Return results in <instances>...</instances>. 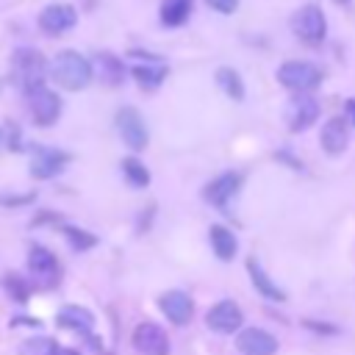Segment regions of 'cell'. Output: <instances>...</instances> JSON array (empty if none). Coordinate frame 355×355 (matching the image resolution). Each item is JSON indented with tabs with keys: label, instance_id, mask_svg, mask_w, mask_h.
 I'll list each match as a JSON object with an SVG mask.
<instances>
[{
	"label": "cell",
	"instance_id": "obj_1",
	"mask_svg": "<svg viewBox=\"0 0 355 355\" xmlns=\"http://www.w3.org/2000/svg\"><path fill=\"white\" fill-rule=\"evenodd\" d=\"M53 78L58 86H64L67 92H80L92 83L94 78V69H92V61L86 55H80L78 50H61L53 61Z\"/></svg>",
	"mask_w": 355,
	"mask_h": 355
},
{
	"label": "cell",
	"instance_id": "obj_2",
	"mask_svg": "<svg viewBox=\"0 0 355 355\" xmlns=\"http://www.w3.org/2000/svg\"><path fill=\"white\" fill-rule=\"evenodd\" d=\"M11 75L14 80L28 92L33 86H42L44 83V75H47V61L39 50L33 47H17L11 53Z\"/></svg>",
	"mask_w": 355,
	"mask_h": 355
},
{
	"label": "cell",
	"instance_id": "obj_3",
	"mask_svg": "<svg viewBox=\"0 0 355 355\" xmlns=\"http://www.w3.org/2000/svg\"><path fill=\"white\" fill-rule=\"evenodd\" d=\"M277 80L297 94H308L322 83V69L313 61H286L277 67Z\"/></svg>",
	"mask_w": 355,
	"mask_h": 355
},
{
	"label": "cell",
	"instance_id": "obj_4",
	"mask_svg": "<svg viewBox=\"0 0 355 355\" xmlns=\"http://www.w3.org/2000/svg\"><path fill=\"white\" fill-rule=\"evenodd\" d=\"M291 31L297 33V39H302L305 44H322L324 36H327V19L322 14L319 6L308 3L302 8L294 11L291 17Z\"/></svg>",
	"mask_w": 355,
	"mask_h": 355
},
{
	"label": "cell",
	"instance_id": "obj_5",
	"mask_svg": "<svg viewBox=\"0 0 355 355\" xmlns=\"http://www.w3.org/2000/svg\"><path fill=\"white\" fill-rule=\"evenodd\" d=\"M25 100H28V111H31V116L39 128H50L61 116V97L53 89H47L44 83L28 89Z\"/></svg>",
	"mask_w": 355,
	"mask_h": 355
},
{
	"label": "cell",
	"instance_id": "obj_6",
	"mask_svg": "<svg viewBox=\"0 0 355 355\" xmlns=\"http://www.w3.org/2000/svg\"><path fill=\"white\" fill-rule=\"evenodd\" d=\"M116 130L122 136V141L130 147V150H144L147 141H150V133H147V125H144V116L139 114V108L133 105H125L116 111Z\"/></svg>",
	"mask_w": 355,
	"mask_h": 355
},
{
	"label": "cell",
	"instance_id": "obj_7",
	"mask_svg": "<svg viewBox=\"0 0 355 355\" xmlns=\"http://www.w3.org/2000/svg\"><path fill=\"white\" fill-rule=\"evenodd\" d=\"M69 164V153L47 147V144H33V155H31V178L36 180H47L55 178L58 172H64V166Z\"/></svg>",
	"mask_w": 355,
	"mask_h": 355
},
{
	"label": "cell",
	"instance_id": "obj_8",
	"mask_svg": "<svg viewBox=\"0 0 355 355\" xmlns=\"http://www.w3.org/2000/svg\"><path fill=\"white\" fill-rule=\"evenodd\" d=\"M75 22H78V11L69 3H50L39 14V28L47 36H61V33L72 31Z\"/></svg>",
	"mask_w": 355,
	"mask_h": 355
},
{
	"label": "cell",
	"instance_id": "obj_9",
	"mask_svg": "<svg viewBox=\"0 0 355 355\" xmlns=\"http://www.w3.org/2000/svg\"><path fill=\"white\" fill-rule=\"evenodd\" d=\"M28 272L39 286H55L58 283V261L44 244L28 247Z\"/></svg>",
	"mask_w": 355,
	"mask_h": 355
},
{
	"label": "cell",
	"instance_id": "obj_10",
	"mask_svg": "<svg viewBox=\"0 0 355 355\" xmlns=\"http://www.w3.org/2000/svg\"><path fill=\"white\" fill-rule=\"evenodd\" d=\"M205 324H208L214 333L230 336V333L241 330V324H244V313H241V308H239L233 300H219L216 305L208 308V313H205Z\"/></svg>",
	"mask_w": 355,
	"mask_h": 355
},
{
	"label": "cell",
	"instance_id": "obj_11",
	"mask_svg": "<svg viewBox=\"0 0 355 355\" xmlns=\"http://www.w3.org/2000/svg\"><path fill=\"white\" fill-rule=\"evenodd\" d=\"M322 114V105L316 97L311 94H297L291 97V103L286 105V122H288V130L300 133V130H308Z\"/></svg>",
	"mask_w": 355,
	"mask_h": 355
},
{
	"label": "cell",
	"instance_id": "obj_12",
	"mask_svg": "<svg viewBox=\"0 0 355 355\" xmlns=\"http://www.w3.org/2000/svg\"><path fill=\"white\" fill-rule=\"evenodd\" d=\"M133 347L141 355H169V336L155 322H139L133 327Z\"/></svg>",
	"mask_w": 355,
	"mask_h": 355
},
{
	"label": "cell",
	"instance_id": "obj_13",
	"mask_svg": "<svg viewBox=\"0 0 355 355\" xmlns=\"http://www.w3.org/2000/svg\"><path fill=\"white\" fill-rule=\"evenodd\" d=\"M241 180H244L241 172H222V175H216L214 180L205 183L202 197H205L211 205H216V208H227V202L239 194Z\"/></svg>",
	"mask_w": 355,
	"mask_h": 355
},
{
	"label": "cell",
	"instance_id": "obj_14",
	"mask_svg": "<svg viewBox=\"0 0 355 355\" xmlns=\"http://www.w3.org/2000/svg\"><path fill=\"white\" fill-rule=\"evenodd\" d=\"M158 308L161 313L172 322V324H189L191 322V313H194V302L186 291L180 288H172V291H164L158 297Z\"/></svg>",
	"mask_w": 355,
	"mask_h": 355
},
{
	"label": "cell",
	"instance_id": "obj_15",
	"mask_svg": "<svg viewBox=\"0 0 355 355\" xmlns=\"http://www.w3.org/2000/svg\"><path fill=\"white\" fill-rule=\"evenodd\" d=\"M236 347L244 355H275L277 352V338L263 327H241L239 336H236Z\"/></svg>",
	"mask_w": 355,
	"mask_h": 355
},
{
	"label": "cell",
	"instance_id": "obj_16",
	"mask_svg": "<svg viewBox=\"0 0 355 355\" xmlns=\"http://www.w3.org/2000/svg\"><path fill=\"white\" fill-rule=\"evenodd\" d=\"M319 141H322L324 153H330V155L344 153L347 144H349V119H347V116H330V119L322 125Z\"/></svg>",
	"mask_w": 355,
	"mask_h": 355
},
{
	"label": "cell",
	"instance_id": "obj_17",
	"mask_svg": "<svg viewBox=\"0 0 355 355\" xmlns=\"http://www.w3.org/2000/svg\"><path fill=\"white\" fill-rule=\"evenodd\" d=\"M92 69H94V75L105 86H122V80H125V64H122V58L114 55V53H108V50H100L94 55Z\"/></svg>",
	"mask_w": 355,
	"mask_h": 355
},
{
	"label": "cell",
	"instance_id": "obj_18",
	"mask_svg": "<svg viewBox=\"0 0 355 355\" xmlns=\"http://www.w3.org/2000/svg\"><path fill=\"white\" fill-rule=\"evenodd\" d=\"M55 322H58L61 327H67V330H72V333L89 338V336H92V327H94V313H92L89 308H83V305H64V308L58 311Z\"/></svg>",
	"mask_w": 355,
	"mask_h": 355
},
{
	"label": "cell",
	"instance_id": "obj_19",
	"mask_svg": "<svg viewBox=\"0 0 355 355\" xmlns=\"http://www.w3.org/2000/svg\"><path fill=\"white\" fill-rule=\"evenodd\" d=\"M247 272H250V280H252V286H255V291H258L261 297H266V300H272V302H286V291L263 272V266L258 263V258H250V261H247Z\"/></svg>",
	"mask_w": 355,
	"mask_h": 355
},
{
	"label": "cell",
	"instance_id": "obj_20",
	"mask_svg": "<svg viewBox=\"0 0 355 355\" xmlns=\"http://www.w3.org/2000/svg\"><path fill=\"white\" fill-rule=\"evenodd\" d=\"M208 241H211V250L219 261H233V255L239 250V241H236L233 230H227L225 225H211L208 227Z\"/></svg>",
	"mask_w": 355,
	"mask_h": 355
},
{
	"label": "cell",
	"instance_id": "obj_21",
	"mask_svg": "<svg viewBox=\"0 0 355 355\" xmlns=\"http://www.w3.org/2000/svg\"><path fill=\"white\" fill-rule=\"evenodd\" d=\"M133 78L141 89H158L166 78V67L161 61H147V64H136L133 67Z\"/></svg>",
	"mask_w": 355,
	"mask_h": 355
},
{
	"label": "cell",
	"instance_id": "obj_22",
	"mask_svg": "<svg viewBox=\"0 0 355 355\" xmlns=\"http://www.w3.org/2000/svg\"><path fill=\"white\" fill-rule=\"evenodd\" d=\"M191 3L194 0H164L161 3V25H166V28L183 25L191 14Z\"/></svg>",
	"mask_w": 355,
	"mask_h": 355
},
{
	"label": "cell",
	"instance_id": "obj_23",
	"mask_svg": "<svg viewBox=\"0 0 355 355\" xmlns=\"http://www.w3.org/2000/svg\"><path fill=\"white\" fill-rule=\"evenodd\" d=\"M216 83H219V89H222L230 100H236V103L244 100V83H241V78H239L236 69H230V67H219V69H216Z\"/></svg>",
	"mask_w": 355,
	"mask_h": 355
},
{
	"label": "cell",
	"instance_id": "obj_24",
	"mask_svg": "<svg viewBox=\"0 0 355 355\" xmlns=\"http://www.w3.org/2000/svg\"><path fill=\"white\" fill-rule=\"evenodd\" d=\"M122 175H125V180L133 186V189H144L147 183H150V172H147V166L139 161V158H133V155H128V158H122Z\"/></svg>",
	"mask_w": 355,
	"mask_h": 355
},
{
	"label": "cell",
	"instance_id": "obj_25",
	"mask_svg": "<svg viewBox=\"0 0 355 355\" xmlns=\"http://www.w3.org/2000/svg\"><path fill=\"white\" fill-rule=\"evenodd\" d=\"M19 355H61V347H58V341H55V338L36 336V338L22 341Z\"/></svg>",
	"mask_w": 355,
	"mask_h": 355
},
{
	"label": "cell",
	"instance_id": "obj_26",
	"mask_svg": "<svg viewBox=\"0 0 355 355\" xmlns=\"http://www.w3.org/2000/svg\"><path fill=\"white\" fill-rule=\"evenodd\" d=\"M3 288L14 302H28V297H31V283L17 272L3 275Z\"/></svg>",
	"mask_w": 355,
	"mask_h": 355
},
{
	"label": "cell",
	"instance_id": "obj_27",
	"mask_svg": "<svg viewBox=\"0 0 355 355\" xmlns=\"http://www.w3.org/2000/svg\"><path fill=\"white\" fill-rule=\"evenodd\" d=\"M61 233H64V239L69 241V247H72L75 252L92 250V247L97 244V236H94V233H89V230H83V227H72V225H67Z\"/></svg>",
	"mask_w": 355,
	"mask_h": 355
},
{
	"label": "cell",
	"instance_id": "obj_28",
	"mask_svg": "<svg viewBox=\"0 0 355 355\" xmlns=\"http://www.w3.org/2000/svg\"><path fill=\"white\" fill-rule=\"evenodd\" d=\"M33 200H36V191H31V194H0V205H11V208L28 205Z\"/></svg>",
	"mask_w": 355,
	"mask_h": 355
},
{
	"label": "cell",
	"instance_id": "obj_29",
	"mask_svg": "<svg viewBox=\"0 0 355 355\" xmlns=\"http://www.w3.org/2000/svg\"><path fill=\"white\" fill-rule=\"evenodd\" d=\"M214 11H219V14H233L236 8H239V0H205Z\"/></svg>",
	"mask_w": 355,
	"mask_h": 355
},
{
	"label": "cell",
	"instance_id": "obj_30",
	"mask_svg": "<svg viewBox=\"0 0 355 355\" xmlns=\"http://www.w3.org/2000/svg\"><path fill=\"white\" fill-rule=\"evenodd\" d=\"M308 330H316V333H338V327H333V324H319V322H313V319H305L302 322Z\"/></svg>",
	"mask_w": 355,
	"mask_h": 355
},
{
	"label": "cell",
	"instance_id": "obj_31",
	"mask_svg": "<svg viewBox=\"0 0 355 355\" xmlns=\"http://www.w3.org/2000/svg\"><path fill=\"white\" fill-rule=\"evenodd\" d=\"M19 324H25V327H39L42 322H39L36 316H14V319H11V327H19Z\"/></svg>",
	"mask_w": 355,
	"mask_h": 355
},
{
	"label": "cell",
	"instance_id": "obj_32",
	"mask_svg": "<svg viewBox=\"0 0 355 355\" xmlns=\"http://www.w3.org/2000/svg\"><path fill=\"white\" fill-rule=\"evenodd\" d=\"M8 147H11V150H22V144H19V128H11V133H8Z\"/></svg>",
	"mask_w": 355,
	"mask_h": 355
},
{
	"label": "cell",
	"instance_id": "obj_33",
	"mask_svg": "<svg viewBox=\"0 0 355 355\" xmlns=\"http://www.w3.org/2000/svg\"><path fill=\"white\" fill-rule=\"evenodd\" d=\"M344 108H347V119H349L352 128H355V97H349V100L344 103Z\"/></svg>",
	"mask_w": 355,
	"mask_h": 355
},
{
	"label": "cell",
	"instance_id": "obj_34",
	"mask_svg": "<svg viewBox=\"0 0 355 355\" xmlns=\"http://www.w3.org/2000/svg\"><path fill=\"white\" fill-rule=\"evenodd\" d=\"M61 355H80L78 349H61Z\"/></svg>",
	"mask_w": 355,
	"mask_h": 355
},
{
	"label": "cell",
	"instance_id": "obj_35",
	"mask_svg": "<svg viewBox=\"0 0 355 355\" xmlns=\"http://www.w3.org/2000/svg\"><path fill=\"white\" fill-rule=\"evenodd\" d=\"M0 144H3V130H0Z\"/></svg>",
	"mask_w": 355,
	"mask_h": 355
},
{
	"label": "cell",
	"instance_id": "obj_36",
	"mask_svg": "<svg viewBox=\"0 0 355 355\" xmlns=\"http://www.w3.org/2000/svg\"><path fill=\"white\" fill-rule=\"evenodd\" d=\"M338 3H349V0H338Z\"/></svg>",
	"mask_w": 355,
	"mask_h": 355
},
{
	"label": "cell",
	"instance_id": "obj_37",
	"mask_svg": "<svg viewBox=\"0 0 355 355\" xmlns=\"http://www.w3.org/2000/svg\"><path fill=\"white\" fill-rule=\"evenodd\" d=\"M0 89H3V83H0Z\"/></svg>",
	"mask_w": 355,
	"mask_h": 355
}]
</instances>
